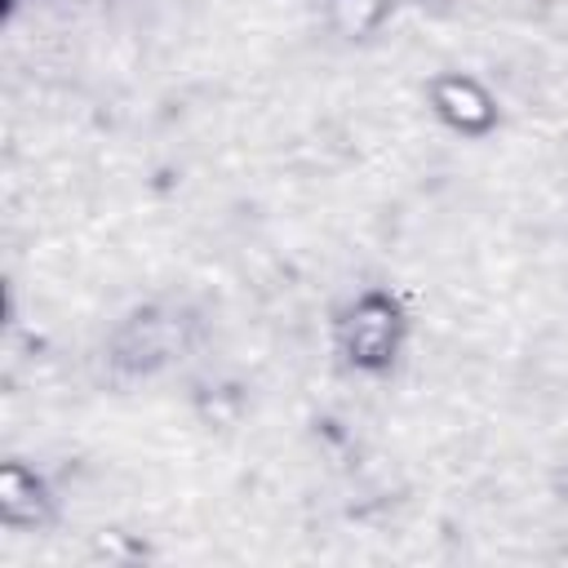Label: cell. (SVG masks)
Segmentation results:
<instances>
[{"label": "cell", "mask_w": 568, "mask_h": 568, "mask_svg": "<svg viewBox=\"0 0 568 568\" xmlns=\"http://www.w3.org/2000/svg\"><path fill=\"white\" fill-rule=\"evenodd\" d=\"M404 333H408V315L399 297L386 288H364L346 302L337 320V351L359 373H386L399 359Z\"/></svg>", "instance_id": "obj_1"}, {"label": "cell", "mask_w": 568, "mask_h": 568, "mask_svg": "<svg viewBox=\"0 0 568 568\" xmlns=\"http://www.w3.org/2000/svg\"><path fill=\"white\" fill-rule=\"evenodd\" d=\"M186 346V320L160 306L129 315L111 337V364L124 373H151Z\"/></svg>", "instance_id": "obj_2"}, {"label": "cell", "mask_w": 568, "mask_h": 568, "mask_svg": "<svg viewBox=\"0 0 568 568\" xmlns=\"http://www.w3.org/2000/svg\"><path fill=\"white\" fill-rule=\"evenodd\" d=\"M430 111L462 138H484L497 129V98L466 71H444L426 80Z\"/></svg>", "instance_id": "obj_3"}, {"label": "cell", "mask_w": 568, "mask_h": 568, "mask_svg": "<svg viewBox=\"0 0 568 568\" xmlns=\"http://www.w3.org/2000/svg\"><path fill=\"white\" fill-rule=\"evenodd\" d=\"M53 515V497L44 488V479L22 466V462H4L0 466V524L4 528H40Z\"/></svg>", "instance_id": "obj_4"}, {"label": "cell", "mask_w": 568, "mask_h": 568, "mask_svg": "<svg viewBox=\"0 0 568 568\" xmlns=\"http://www.w3.org/2000/svg\"><path fill=\"white\" fill-rule=\"evenodd\" d=\"M13 9H18V0H4V18H9V13H13Z\"/></svg>", "instance_id": "obj_5"}]
</instances>
